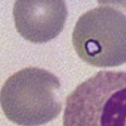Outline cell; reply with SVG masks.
I'll list each match as a JSON object with an SVG mask.
<instances>
[{
    "label": "cell",
    "mask_w": 126,
    "mask_h": 126,
    "mask_svg": "<svg viewBox=\"0 0 126 126\" xmlns=\"http://www.w3.org/2000/svg\"><path fill=\"white\" fill-rule=\"evenodd\" d=\"M61 82L43 68L27 67L3 85L0 102L5 116L22 126H40L53 121L62 111Z\"/></svg>",
    "instance_id": "6da1fadb"
},
{
    "label": "cell",
    "mask_w": 126,
    "mask_h": 126,
    "mask_svg": "<svg viewBox=\"0 0 126 126\" xmlns=\"http://www.w3.org/2000/svg\"><path fill=\"white\" fill-rule=\"evenodd\" d=\"M63 126H126V72L101 71L66 100Z\"/></svg>",
    "instance_id": "7a4b0ae2"
},
{
    "label": "cell",
    "mask_w": 126,
    "mask_h": 126,
    "mask_svg": "<svg viewBox=\"0 0 126 126\" xmlns=\"http://www.w3.org/2000/svg\"><path fill=\"white\" fill-rule=\"evenodd\" d=\"M72 44L77 56L91 66H122L126 63V14L110 5L88 10L73 28Z\"/></svg>",
    "instance_id": "3957f363"
},
{
    "label": "cell",
    "mask_w": 126,
    "mask_h": 126,
    "mask_svg": "<svg viewBox=\"0 0 126 126\" xmlns=\"http://www.w3.org/2000/svg\"><path fill=\"white\" fill-rule=\"evenodd\" d=\"M18 33L32 43H46L61 34L67 19L63 0H18L13 8Z\"/></svg>",
    "instance_id": "277c9868"
},
{
    "label": "cell",
    "mask_w": 126,
    "mask_h": 126,
    "mask_svg": "<svg viewBox=\"0 0 126 126\" xmlns=\"http://www.w3.org/2000/svg\"><path fill=\"white\" fill-rule=\"evenodd\" d=\"M106 4H111L117 9H126V1H105Z\"/></svg>",
    "instance_id": "5b68a950"
}]
</instances>
